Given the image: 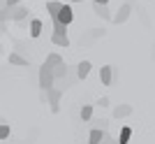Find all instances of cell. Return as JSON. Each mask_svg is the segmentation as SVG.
<instances>
[{
  "label": "cell",
  "instance_id": "cell-4",
  "mask_svg": "<svg viewBox=\"0 0 155 144\" xmlns=\"http://www.w3.org/2000/svg\"><path fill=\"white\" fill-rule=\"evenodd\" d=\"M56 21H60L63 26H70L72 21H74V12H72V7L70 5H63V7H60V12H58V16H56Z\"/></svg>",
  "mask_w": 155,
  "mask_h": 144
},
{
  "label": "cell",
  "instance_id": "cell-5",
  "mask_svg": "<svg viewBox=\"0 0 155 144\" xmlns=\"http://www.w3.org/2000/svg\"><path fill=\"white\" fill-rule=\"evenodd\" d=\"M130 12H132V5H127V2H125V5H120V9L111 16V21H114V23H125V21H127V16H130Z\"/></svg>",
  "mask_w": 155,
  "mask_h": 144
},
{
  "label": "cell",
  "instance_id": "cell-20",
  "mask_svg": "<svg viewBox=\"0 0 155 144\" xmlns=\"http://www.w3.org/2000/svg\"><path fill=\"white\" fill-rule=\"evenodd\" d=\"M91 118H93V105H84L81 107V121L86 123V121H91Z\"/></svg>",
  "mask_w": 155,
  "mask_h": 144
},
{
  "label": "cell",
  "instance_id": "cell-29",
  "mask_svg": "<svg viewBox=\"0 0 155 144\" xmlns=\"http://www.w3.org/2000/svg\"><path fill=\"white\" fill-rule=\"evenodd\" d=\"M72 2H84V0H72Z\"/></svg>",
  "mask_w": 155,
  "mask_h": 144
},
{
  "label": "cell",
  "instance_id": "cell-16",
  "mask_svg": "<svg viewBox=\"0 0 155 144\" xmlns=\"http://www.w3.org/2000/svg\"><path fill=\"white\" fill-rule=\"evenodd\" d=\"M51 42L56 46H65V49L70 46V37H67V35H51Z\"/></svg>",
  "mask_w": 155,
  "mask_h": 144
},
{
  "label": "cell",
  "instance_id": "cell-24",
  "mask_svg": "<svg viewBox=\"0 0 155 144\" xmlns=\"http://www.w3.org/2000/svg\"><path fill=\"white\" fill-rule=\"evenodd\" d=\"M7 7H14V5H21V0H5Z\"/></svg>",
  "mask_w": 155,
  "mask_h": 144
},
{
  "label": "cell",
  "instance_id": "cell-6",
  "mask_svg": "<svg viewBox=\"0 0 155 144\" xmlns=\"http://www.w3.org/2000/svg\"><path fill=\"white\" fill-rule=\"evenodd\" d=\"M100 81H102L104 86H111V81H114V67L111 65H102L100 67Z\"/></svg>",
  "mask_w": 155,
  "mask_h": 144
},
{
  "label": "cell",
  "instance_id": "cell-7",
  "mask_svg": "<svg viewBox=\"0 0 155 144\" xmlns=\"http://www.w3.org/2000/svg\"><path fill=\"white\" fill-rule=\"evenodd\" d=\"M91 60H81V63H79L77 65V79H86L88 77V74H91Z\"/></svg>",
  "mask_w": 155,
  "mask_h": 144
},
{
  "label": "cell",
  "instance_id": "cell-9",
  "mask_svg": "<svg viewBox=\"0 0 155 144\" xmlns=\"http://www.w3.org/2000/svg\"><path fill=\"white\" fill-rule=\"evenodd\" d=\"M51 72H53V81H63V79L67 77V65H65V63H60V65H56Z\"/></svg>",
  "mask_w": 155,
  "mask_h": 144
},
{
  "label": "cell",
  "instance_id": "cell-27",
  "mask_svg": "<svg viewBox=\"0 0 155 144\" xmlns=\"http://www.w3.org/2000/svg\"><path fill=\"white\" fill-rule=\"evenodd\" d=\"M5 7H7V5H5V2H2V0H0V9H5Z\"/></svg>",
  "mask_w": 155,
  "mask_h": 144
},
{
  "label": "cell",
  "instance_id": "cell-26",
  "mask_svg": "<svg viewBox=\"0 0 155 144\" xmlns=\"http://www.w3.org/2000/svg\"><path fill=\"white\" fill-rule=\"evenodd\" d=\"M93 5H109V0H93Z\"/></svg>",
  "mask_w": 155,
  "mask_h": 144
},
{
  "label": "cell",
  "instance_id": "cell-11",
  "mask_svg": "<svg viewBox=\"0 0 155 144\" xmlns=\"http://www.w3.org/2000/svg\"><path fill=\"white\" fill-rule=\"evenodd\" d=\"M60 7H63V2H58V0H51V2H46V12H49V16H51V19H56V16H58Z\"/></svg>",
  "mask_w": 155,
  "mask_h": 144
},
{
  "label": "cell",
  "instance_id": "cell-17",
  "mask_svg": "<svg viewBox=\"0 0 155 144\" xmlns=\"http://www.w3.org/2000/svg\"><path fill=\"white\" fill-rule=\"evenodd\" d=\"M91 123H93V128H95V130H107L109 121H107V118H102V116H97V118H91Z\"/></svg>",
  "mask_w": 155,
  "mask_h": 144
},
{
  "label": "cell",
  "instance_id": "cell-3",
  "mask_svg": "<svg viewBox=\"0 0 155 144\" xmlns=\"http://www.w3.org/2000/svg\"><path fill=\"white\" fill-rule=\"evenodd\" d=\"M28 16V9L23 5H14V7H7V19L12 21H23Z\"/></svg>",
  "mask_w": 155,
  "mask_h": 144
},
{
  "label": "cell",
  "instance_id": "cell-14",
  "mask_svg": "<svg viewBox=\"0 0 155 144\" xmlns=\"http://www.w3.org/2000/svg\"><path fill=\"white\" fill-rule=\"evenodd\" d=\"M42 21L39 19H32L30 21V37H39V35H42Z\"/></svg>",
  "mask_w": 155,
  "mask_h": 144
},
{
  "label": "cell",
  "instance_id": "cell-28",
  "mask_svg": "<svg viewBox=\"0 0 155 144\" xmlns=\"http://www.w3.org/2000/svg\"><path fill=\"white\" fill-rule=\"evenodd\" d=\"M2 123H7V121H5V118H2V116H0V125H2Z\"/></svg>",
  "mask_w": 155,
  "mask_h": 144
},
{
  "label": "cell",
  "instance_id": "cell-18",
  "mask_svg": "<svg viewBox=\"0 0 155 144\" xmlns=\"http://www.w3.org/2000/svg\"><path fill=\"white\" fill-rule=\"evenodd\" d=\"M93 12L97 14V16H102V19H111L109 9H107V5H93Z\"/></svg>",
  "mask_w": 155,
  "mask_h": 144
},
{
  "label": "cell",
  "instance_id": "cell-8",
  "mask_svg": "<svg viewBox=\"0 0 155 144\" xmlns=\"http://www.w3.org/2000/svg\"><path fill=\"white\" fill-rule=\"evenodd\" d=\"M9 63H12V65H19V67H28V63H30V60H28V58H23L21 53L12 51V53H9Z\"/></svg>",
  "mask_w": 155,
  "mask_h": 144
},
{
  "label": "cell",
  "instance_id": "cell-2",
  "mask_svg": "<svg viewBox=\"0 0 155 144\" xmlns=\"http://www.w3.org/2000/svg\"><path fill=\"white\" fill-rule=\"evenodd\" d=\"M60 95H63V91H60V88H56V86H51V88L46 91V100H49V105H51V111H53V114L60 109Z\"/></svg>",
  "mask_w": 155,
  "mask_h": 144
},
{
  "label": "cell",
  "instance_id": "cell-13",
  "mask_svg": "<svg viewBox=\"0 0 155 144\" xmlns=\"http://www.w3.org/2000/svg\"><path fill=\"white\" fill-rule=\"evenodd\" d=\"M104 135H107V130H95V128H93L91 135H88V144H100Z\"/></svg>",
  "mask_w": 155,
  "mask_h": 144
},
{
  "label": "cell",
  "instance_id": "cell-21",
  "mask_svg": "<svg viewBox=\"0 0 155 144\" xmlns=\"http://www.w3.org/2000/svg\"><path fill=\"white\" fill-rule=\"evenodd\" d=\"M12 130H9V123H2L0 125V139H9Z\"/></svg>",
  "mask_w": 155,
  "mask_h": 144
},
{
  "label": "cell",
  "instance_id": "cell-10",
  "mask_svg": "<svg viewBox=\"0 0 155 144\" xmlns=\"http://www.w3.org/2000/svg\"><path fill=\"white\" fill-rule=\"evenodd\" d=\"M130 139H132V128H130V125H123L116 142H118V144H130Z\"/></svg>",
  "mask_w": 155,
  "mask_h": 144
},
{
  "label": "cell",
  "instance_id": "cell-12",
  "mask_svg": "<svg viewBox=\"0 0 155 144\" xmlns=\"http://www.w3.org/2000/svg\"><path fill=\"white\" fill-rule=\"evenodd\" d=\"M132 114V105H118L114 109V118H123V116H130Z\"/></svg>",
  "mask_w": 155,
  "mask_h": 144
},
{
  "label": "cell",
  "instance_id": "cell-1",
  "mask_svg": "<svg viewBox=\"0 0 155 144\" xmlns=\"http://www.w3.org/2000/svg\"><path fill=\"white\" fill-rule=\"evenodd\" d=\"M51 86H53V72H51L49 65H42L39 67V88H42V91H49Z\"/></svg>",
  "mask_w": 155,
  "mask_h": 144
},
{
  "label": "cell",
  "instance_id": "cell-19",
  "mask_svg": "<svg viewBox=\"0 0 155 144\" xmlns=\"http://www.w3.org/2000/svg\"><path fill=\"white\" fill-rule=\"evenodd\" d=\"M51 23H53V35H67V26H63L56 19H51Z\"/></svg>",
  "mask_w": 155,
  "mask_h": 144
},
{
  "label": "cell",
  "instance_id": "cell-25",
  "mask_svg": "<svg viewBox=\"0 0 155 144\" xmlns=\"http://www.w3.org/2000/svg\"><path fill=\"white\" fill-rule=\"evenodd\" d=\"M2 21H7V7H5V9H0V23H2Z\"/></svg>",
  "mask_w": 155,
  "mask_h": 144
},
{
  "label": "cell",
  "instance_id": "cell-22",
  "mask_svg": "<svg viewBox=\"0 0 155 144\" xmlns=\"http://www.w3.org/2000/svg\"><path fill=\"white\" fill-rule=\"evenodd\" d=\"M100 144H118V142H116V139H114V137H111L109 132H107V135H104V137H102V142H100Z\"/></svg>",
  "mask_w": 155,
  "mask_h": 144
},
{
  "label": "cell",
  "instance_id": "cell-23",
  "mask_svg": "<svg viewBox=\"0 0 155 144\" xmlns=\"http://www.w3.org/2000/svg\"><path fill=\"white\" fill-rule=\"evenodd\" d=\"M97 105H102V107H109V98H107V95H104V98H100V100H97Z\"/></svg>",
  "mask_w": 155,
  "mask_h": 144
},
{
  "label": "cell",
  "instance_id": "cell-15",
  "mask_svg": "<svg viewBox=\"0 0 155 144\" xmlns=\"http://www.w3.org/2000/svg\"><path fill=\"white\" fill-rule=\"evenodd\" d=\"M60 63H65V60L60 58L58 53H49V56H46V60H44V65H49V67H51V70H53V67H56V65H60Z\"/></svg>",
  "mask_w": 155,
  "mask_h": 144
}]
</instances>
